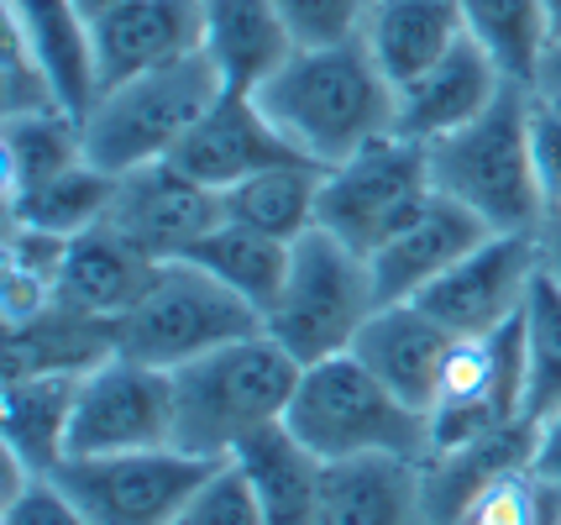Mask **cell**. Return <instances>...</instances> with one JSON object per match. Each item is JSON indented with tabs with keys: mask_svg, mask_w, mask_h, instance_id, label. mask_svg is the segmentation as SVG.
Segmentation results:
<instances>
[{
	"mask_svg": "<svg viewBox=\"0 0 561 525\" xmlns=\"http://www.w3.org/2000/svg\"><path fill=\"white\" fill-rule=\"evenodd\" d=\"M257 101L278 122V132L320 169H336L367 142L399 132V90L378 69L363 37L299 48L257 90Z\"/></svg>",
	"mask_w": 561,
	"mask_h": 525,
	"instance_id": "obj_1",
	"label": "cell"
},
{
	"mask_svg": "<svg viewBox=\"0 0 561 525\" xmlns=\"http://www.w3.org/2000/svg\"><path fill=\"white\" fill-rule=\"evenodd\" d=\"M299 374L305 363H294L268 331L173 368V447L226 463L252 431L289 415Z\"/></svg>",
	"mask_w": 561,
	"mask_h": 525,
	"instance_id": "obj_2",
	"label": "cell"
},
{
	"mask_svg": "<svg viewBox=\"0 0 561 525\" xmlns=\"http://www.w3.org/2000/svg\"><path fill=\"white\" fill-rule=\"evenodd\" d=\"M284 421L320 463H357V457H420L425 463L436 447L431 415L399 400L357 352L310 363L299 374Z\"/></svg>",
	"mask_w": 561,
	"mask_h": 525,
	"instance_id": "obj_3",
	"label": "cell"
},
{
	"mask_svg": "<svg viewBox=\"0 0 561 525\" xmlns=\"http://www.w3.org/2000/svg\"><path fill=\"white\" fill-rule=\"evenodd\" d=\"M220 95H226V84L205 53L126 79V84H111L79 116L84 122V158L116 179L131 169H147V163H163L179 152V142L195 132L199 116Z\"/></svg>",
	"mask_w": 561,
	"mask_h": 525,
	"instance_id": "obj_4",
	"label": "cell"
},
{
	"mask_svg": "<svg viewBox=\"0 0 561 525\" xmlns=\"http://www.w3.org/2000/svg\"><path fill=\"white\" fill-rule=\"evenodd\" d=\"M431 179L440 195L462 201L493 231H536L546 195L530 158L525 84H510L478 122L431 142Z\"/></svg>",
	"mask_w": 561,
	"mask_h": 525,
	"instance_id": "obj_5",
	"label": "cell"
},
{
	"mask_svg": "<svg viewBox=\"0 0 561 525\" xmlns=\"http://www.w3.org/2000/svg\"><path fill=\"white\" fill-rule=\"evenodd\" d=\"M378 284H373V263L357 248L336 242L331 231H305L294 242V263L289 278L278 289V300L263 316L278 347L289 352L294 363H320V357H336L352 352L363 336L367 316L378 310Z\"/></svg>",
	"mask_w": 561,
	"mask_h": 525,
	"instance_id": "obj_6",
	"label": "cell"
},
{
	"mask_svg": "<svg viewBox=\"0 0 561 525\" xmlns=\"http://www.w3.org/2000/svg\"><path fill=\"white\" fill-rule=\"evenodd\" d=\"M252 331H263V316L190 258L158 263L147 295L116 321L122 352L142 357L152 368H169V374L226 342H242Z\"/></svg>",
	"mask_w": 561,
	"mask_h": 525,
	"instance_id": "obj_7",
	"label": "cell"
},
{
	"mask_svg": "<svg viewBox=\"0 0 561 525\" xmlns=\"http://www.w3.org/2000/svg\"><path fill=\"white\" fill-rule=\"evenodd\" d=\"M431 195H436L431 148L389 132V137L367 142L363 152L342 158L336 169H325L316 226L346 248H357L363 258H373Z\"/></svg>",
	"mask_w": 561,
	"mask_h": 525,
	"instance_id": "obj_8",
	"label": "cell"
},
{
	"mask_svg": "<svg viewBox=\"0 0 561 525\" xmlns=\"http://www.w3.org/2000/svg\"><path fill=\"white\" fill-rule=\"evenodd\" d=\"M530 415V342H525V310L489 336H457L440 368L431 431L436 447L483 436L493 425ZM431 447V452H436Z\"/></svg>",
	"mask_w": 561,
	"mask_h": 525,
	"instance_id": "obj_9",
	"label": "cell"
},
{
	"mask_svg": "<svg viewBox=\"0 0 561 525\" xmlns=\"http://www.w3.org/2000/svg\"><path fill=\"white\" fill-rule=\"evenodd\" d=\"M216 468V457H195L179 447H142L69 457L58 468V483L90 510L95 525H179L184 504L195 500V489Z\"/></svg>",
	"mask_w": 561,
	"mask_h": 525,
	"instance_id": "obj_10",
	"label": "cell"
},
{
	"mask_svg": "<svg viewBox=\"0 0 561 525\" xmlns=\"http://www.w3.org/2000/svg\"><path fill=\"white\" fill-rule=\"evenodd\" d=\"M142 447H173V374L131 357V352H111L90 374H79L69 457Z\"/></svg>",
	"mask_w": 561,
	"mask_h": 525,
	"instance_id": "obj_11",
	"label": "cell"
},
{
	"mask_svg": "<svg viewBox=\"0 0 561 525\" xmlns=\"http://www.w3.org/2000/svg\"><path fill=\"white\" fill-rule=\"evenodd\" d=\"M536 274V231H489L462 263H451L425 295H415V305L451 336H489L525 310Z\"/></svg>",
	"mask_w": 561,
	"mask_h": 525,
	"instance_id": "obj_12",
	"label": "cell"
},
{
	"mask_svg": "<svg viewBox=\"0 0 561 525\" xmlns=\"http://www.w3.org/2000/svg\"><path fill=\"white\" fill-rule=\"evenodd\" d=\"M105 221L131 248H142L152 263H173V258H190L226 221V201H220V190L199 184L173 158H163V163L122 174V190H116Z\"/></svg>",
	"mask_w": 561,
	"mask_h": 525,
	"instance_id": "obj_13",
	"label": "cell"
},
{
	"mask_svg": "<svg viewBox=\"0 0 561 525\" xmlns=\"http://www.w3.org/2000/svg\"><path fill=\"white\" fill-rule=\"evenodd\" d=\"M173 163H179L184 174H195L199 184H210V190L226 195L231 184L263 174V169L310 163V158L278 132V122L263 111L257 95H231V90H226V95L199 116L195 132L179 142Z\"/></svg>",
	"mask_w": 561,
	"mask_h": 525,
	"instance_id": "obj_14",
	"label": "cell"
},
{
	"mask_svg": "<svg viewBox=\"0 0 561 525\" xmlns=\"http://www.w3.org/2000/svg\"><path fill=\"white\" fill-rule=\"evenodd\" d=\"M205 53V0H122L95 16L100 90Z\"/></svg>",
	"mask_w": 561,
	"mask_h": 525,
	"instance_id": "obj_15",
	"label": "cell"
},
{
	"mask_svg": "<svg viewBox=\"0 0 561 525\" xmlns=\"http://www.w3.org/2000/svg\"><path fill=\"white\" fill-rule=\"evenodd\" d=\"M489 231L493 226L483 221V216H472L462 201H451V195L436 190L383 248L367 258V263H373V284H378V300L389 305V300H415V295H425V289H431L451 263H462Z\"/></svg>",
	"mask_w": 561,
	"mask_h": 525,
	"instance_id": "obj_16",
	"label": "cell"
},
{
	"mask_svg": "<svg viewBox=\"0 0 561 525\" xmlns=\"http://www.w3.org/2000/svg\"><path fill=\"white\" fill-rule=\"evenodd\" d=\"M510 84L514 79L499 69V58L467 32L436 69H425L415 84L399 90V137H415L431 148L440 137L462 132L467 122H478Z\"/></svg>",
	"mask_w": 561,
	"mask_h": 525,
	"instance_id": "obj_17",
	"label": "cell"
},
{
	"mask_svg": "<svg viewBox=\"0 0 561 525\" xmlns=\"http://www.w3.org/2000/svg\"><path fill=\"white\" fill-rule=\"evenodd\" d=\"M451 342L457 336L440 321H431L415 300H389L367 316L363 336H357L352 352L389 384L399 400H410L415 410L431 415V400H436V384H440Z\"/></svg>",
	"mask_w": 561,
	"mask_h": 525,
	"instance_id": "obj_18",
	"label": "cell"
},
{
	"mask_svg": "<svg viewBox=\"0 0 561 525\" xmlns=\"http://www.w3.org/2000/svg\"><path fill=\"white\" fill-rule=\"evenodd\" d=\"M536 442H540V421L536 415H519V421L493 425L483 436H467V442L436 447L425 463H420L431 525H457L467 504L478 500L499 473H510L519 463H536Z\"/></svg>",
	"mask_w": 561,
	"mask_h": 525,
	"instance_id": "obj_19",
	"label": "cell"
},
{
	"mask_svg": "<svg viewBox=\"0 0 561 525\" xmlns=\"http://www.w3.org/2000/svg\"><path fill=\"white\" fill-rule=\"evenodd\" d=\"M294 53L299 43L273 0H205V58L231 95H257Z\"/></svg>",
	"mask_w": 561,
	"mask_h": 525,
	"instance_id": "obj_20",
	"label": "cell"
},
{
	"mask_svg": "<svg viewBox=\"0 0 561 525\" xmlns=\"http://www.w3.org/2000/svg\"><path fill=\"white\" fill-rule=\"evenodd\" d=\"M111 352H122L116 321L84 316L73 305L53 300L32 310L22 321H0V357H5V378H32V374H90Z\"/></svg>",
	"mask_w": 561,
	"mask_h": 525,
	"instance_id": "obj_21",
	"label": "cell"
},
{
	"mask_svg": "<svg viewBox=\"0 0 561 525\" xmlns=\"http://www.w3.org/2000/svg\"><path fill=\"white\" fill-rule=\"evenodd\" d=\"M316 525H431L420 457L325 463Z\"/></svg>",
	"mask_w": 561,
	"mask_h": 525,
	"instance_id": "obj_22",
	"label": "cell"
},
{
	"mask_svg": "<svg viewBox=\"0 0 561 525\" xmlns=\"http://www.w3.org/2000/svg\"><path fill=\"white\" fill-rule=\"evenodd\" d=\"M158 274V263L142 248H131L111 221L90 226L69 237L64 252V274H58V300L100 316V321H122L131 305L147 295V284Z\"/></svg>",
	"mask_w": 561,
	"mask_h": 525,
	"instance_id": "obj_23",
	"label": "cell"
},
{
	"mask_svg": "<svg viewBox=\"0 0 561 525\" xmlns=\"http://www.w3.org/2000/svg\"><path fill=\"white\" fill-rule=\"evenodd\" d=\"M462 37L467 22L457 0H367L363 43L378 58V69L393 79V90L436 69Z\"/></svg>",
	"mask_w": 561,
	"mask_h": 525,
	"instance_id": "obj_24",
	"label": "cell"
},
{
	"mask_svg": "<svg viewBox=\"0 0 561 525\" xmlns=\"http://www.w3.org/2000/svg\"><path fill=\"white\" fill-rule=\"evenodd\" d=\"M0 11L22 26L32 53L43 58L53 75V90L64 111L84 116L100 95V69H95V16L79 0H0Z\"/></svg>",
	"mask_w": 561,
	"mask_h": 525,
	"instance_id": "obj_25",
	"label": "cell"
},
{
	"mask_svg": "<svg viewBox=\"0 0 561 525\" xmlns=\"http://www.w3.org/2000/svg\"><path fill=\"white\" fill-rule=\"evenodd\" d=\"M231 463L257 489V500H263L273 525H316L325 463L294 436L289 421H273L263 431H252L242 447L231 452Z\"/></svg>",
	"mask_w": 561,
	"mask_h": 525,
	"instance_id": "obj_26",
	"label": "cell"
},
{
	"mask_svg": "<svg viewBox=\"0 0 561 525\" xmlns=\"http://www.w3.org/2000/svg\"><path fill=\"white\" fill-rule=\"evenodd\" d=\"M79 374H32L5 378L0 400V452L22 457L32 473H58L69 457V421Z\"/></svg>",
	"mask_w": 561,
	"mask_h": 525,
	"instance_id": "obj_27",
	"label": "cell"
},
{
	"mask_svg": "<svg viewBox=\"0 0 561 525\" xmlns=\"http://www.w3.org/2000/svg\"><path fill=\"white\" fill-rule=\"evenodd\" d=\"M84 163V122L73 111H32V116H5L0 122V179H5V205H16L26 190L69 174ZM0 205V210H5Z\"/></svg>",
	"mask_w": 561,
	"mask_h": 525,
	"instance_id": "obj_28",
	"label": "cell"
},
{
	"mask_svg": "<svg viewBox=\"0 0 561 525\" xmlns=\"http://www.w3.org/2000/svg\"><path fill=\"white\" fill-rule=\"evenodd\" d=\"M190 263H199L205 274H216L226 289H237L257 316H268V305L278 300L284 278H289V263H294V242L284 237H268L257 226H242V221H220L195 252Z\"/></svg>",
	"mask_w": 561,
	"mask_h": 525,
	"instance_id": "obj_29",
	"label": "cell"
},
{
	"mask_svg": "<svg viewBox=\"0 0 561 525\" xmlns=\"http://www.w3.org/2000/svg\"><path fill=\"white\" fill-rule=\"evenodd\" d=\"M320 184H325L320 163H278V169H263V174L242 179V184H231L220 195L226 201V221H242V226L268 231V237L299 242L320 221Z\"/></svg>",
	"mask_w": 561,
	"mask_h": 525,
	"instance_id": "obj_30",
	"label": "cell"
},
{
	"mask_svg": "<svg viewBox=\"0 0 561 525\" xmlns=\"http://www.w3.org/2000/svg\"><path fill=\"white\" fill-rule=\"evenodd\" d=\"M64 252H69V237H58V231L26 221L0 226V321H22L58 300Z\"/></svg>",
	"mask_w": 561,
	"mask_h": 525,
	"instance_id": "obj_31",
	"label": "cell"
},
{
	"mask_svg": "<svg viewBox=\"0 0 561 525\" xmlns=\"http://www.w3.org/2000/svg\"><path fill=\"white\" fill-rule=\"evenodd\" d=\"M467 32L499 58V69L514 84H530L540 69V53L551 48L557 26L546 0H457Z\"/></svg>",
	"mask_w": 561,
	"mask_h": 525,
	"instance_id": "obj_32",
	"label": "cell"
},
{
	"mask_svg": "<svg viewBox=\"0 0 561 525\" xmlns=\"http://www.w3.org/2000/svg\"><path fill=\"white\" fill-rule=\"evenodd\" d=\"M122 179L105 174L100 163H73L69 174L48 179L37 190H26L16 205H5V221H26L43 226V231H58V237H79L111 216V201H116Z\"/></svg>",
	"mask_w": 561,
	"mask_h": 525,
	"instance_id": "obj_33",
	"label": "cell"
},
{
	"mask_svg": "<svg viewBox=\"0 0 561 525\" xmlns=\"http://www.w3.org/2000/svg\"><path fill=\"white\" fill-rule=\"evenodd\" d=\"M457 525H561V483L540 473L536 463H519L493 478Z\"/></svg>",
	"mask_w": 561,
	"mask_h": 525,
	"instance_id": "obj_34",
	"label": "cell"
},
{
	"mask_svg": "<svg viewBox=\"0 0 561 525\" xmlns=\"http://www.w3.org/2000/svg\"><path fill=\"white\" fill-rule=\"evenodd\" d=\"M525 342H530V415L546 421L561 404V284L546 269L525 300Z\"/></svg>",
	"mask_w": 561,
	"mask_h": 525,
	"instance_id": "obj_35",
	"label": "cell"
},
{
	"mask_svg": "<svg viewBox=\"0 0 561 525\" xmlns=\"http://www.w3.org/2000/svg\"><path fill=\"white\" fill-rule=\"evenodd\" d=\"M32 111H64V101L53 90V75L43 69V58L22 37V26L0 11V122L32 116Z\"/></svg>",
	"mask_w": 561,
	"mask_h": 525,
	"instance_id": "obj_36",
	"label": "cell"
},
{
	"mask_svg": "<svg viewBox=\"0 0 561 525\" xmlns=\"http://www.w3.org/2000/svg\"><path fill=\"white\" fill-rule=\"evenodd\" d=\"M179 525H273V521L263 500H257V489L247 483V473L226 457L216 473L195 489V500L184 504Z\"/></svg>",
	"mask_w": 561,
	"mask_h": 525,
	"instance_id": "obj_37",
	"label": "cell"
},
{
	"mask_svg": "<svg viewBox=\"0 0 561 525\" xmlns=\"http://www.w3.org/2000/svg\"><path fill=\"white\" fill-rule=\"evenodd\" d=\"M273 5L289 22L299 48H325V43L363 37L367 0H273Z\"/></svg>",
	"mask_w": 561,
	"mask_h": 525,
	"instance_id": "obj_38",
	"label": "cell"
},
{
	"mask_svg": "<svg viewBox=\"0 0 561 525\" xmlns=\"http://www.w3.org/2000/svg\"><path fill=\"white\" fill-rule=\"evenodd\" d=\"M525 126H530V158L546 205L561 201V95L525 84Z\"/></svg>",
	"mask_w": 561,
	"mask_h": 525,
	"instance_id": "obj_39",
	"label": "cell"
},
{
	"mask_svg": "<svg viewBox=\"0 0 561 525\" xmlns=\"http://www.w3.org/2000/svg\"><path fill=\"white\" fill-rule=\"evenodd\" d=\"M0 525H95L90 510L58 483V473H37L16 500L0 504Z\"/></svg>",
	"mask_w": 561,
	"mask_h": 525,
	"instance_id": "obj_40",
	"label": "cell"
},
{
	"mask_svg": "<svg viewBox=\"0 0 561 525\" xmlns=\"http://www.w3.org/2000/svg\"><path fill=\"white\" fill-rule=\"evenodd\" d=\"M536 248H540V269L561 284V201L546 205L536 221Z\"/></svg>",
	"mask_w": 561,
	"mask_h": 525,
	"instance_id": "obj_41",
	"label": "cell"
},
{
	"mask_svg": "<svg viewBox=\"0 0 561 525\" xmlns=\"http://www.w3.org/2000/svg\"><path fill=\"white\" fill-rule=\"evenodd\" d=\"M536 468L546 478H557L561 483V404L540 421V442H536Z\"/></svg>",
	"mask_w": 561,
	"mask_h": 525,
	"instance_id": "obj_42",
	"label": "cell"
},
{
	"mask_svg": "<svg viewBox=\"0 0 561 525\" xmlns=\"http://www.w3.org/2000/svg\"><path fill=\"white\" fill-rule=\"evenodd\" d=\"M530 84H540V90H551V95H561V37H551V48L540 53V69Z\"/></svg>",
	"mask_w": 561,
	"mask_h": 525,
	"instance_id": "obj_43",
	"label": "cell"
},
{
	"mask_svg": "<svg viewBox=\"0 0 561 525\" xmlns=\"http://www.w3.org/2000/svg\"><path fill=\"white\" fill-rule=\"evenodd\" d=\"M79 5H84L90 16H100V11H111V5H122V0H79Z\"/></svg>",
	"mask_w": 561,
	"mask_h": 525,
	"instance_id": "obj_44",
	"label": "cell"
},
{
	"mask_svg": "<svg viewBox=\"0 0 561 525\" xmlns=\"http://www.w3.org/2000/svg\"><path fill=\"white\" fill-rule=\"evenodd\" d=\"M546 11H551V26H557V37H561V0H546Z\"/></svg>",
	"mask_w": 561,
	"mask_h": 525,
	"instance_id": "obj_45",
	"label": "cell"
}]
</instances>
